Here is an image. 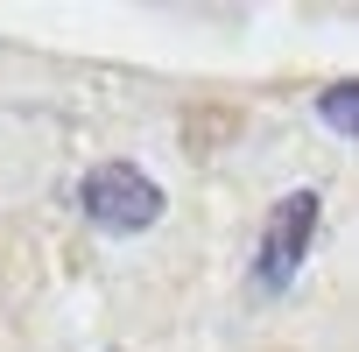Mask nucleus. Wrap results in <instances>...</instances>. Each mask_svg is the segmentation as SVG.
<instances>
[{"mask_svg": "<svg viewBox=\"0 0 359 352\" xmlns=\"http://www.w3.org/2000/svg\"><path fill=\"white\" fill-rule=\"evenodd\" d=\"M78 212L99 226V233H148L162 219V184L134 162H99L85 184H78Z\"/></svg>", "mask_w": 359, "mask_h": 352, "instance_id": "f257e3e1", "label": "nucleus"}, {"mask_svg": "<svg viewBox=\"0 0 359 352\" xmlns=\"http://www.w3.org/2000/svg\"><path fill=\"white\" fill-rule=\"evenodd\" d=\"M317 191H289V198H275V212H268V226H261V247H254V296H282L289 282H296V268H303V254H310V240H317Z\"/></svg>", "mask_w": 359, "mask_h": 352, "instance_id": "f03ea898", "label": "nucleus"}, {"mask_svg": "<svg viewBox=\"0 0 359 352\" xmlns=\"http://www.w3.org/2000/svg\"><path fill=\"white\" fill-rule=\"evenodd\" d=\"M324 120H331L338 134L359 127V99H352V85H324Z\"/></svg>", "mask_w": 359, "mask_h": 352, "instance_id": "7ed1b4c3", "label": "nucleus"}]
</instances>
